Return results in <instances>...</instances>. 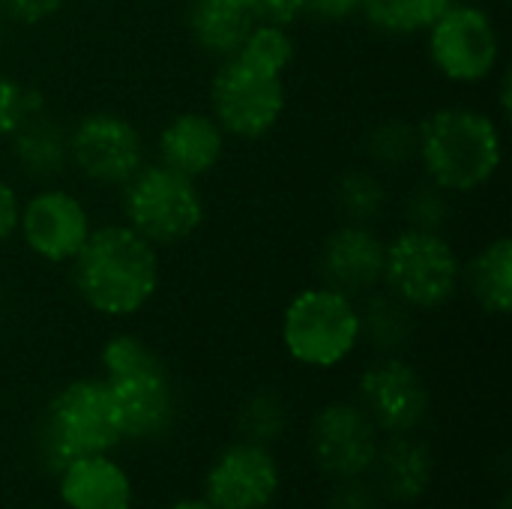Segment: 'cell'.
I'll list each match as a JSON object with an SVG mask.
<instances>
[{
  "label": "cell",
  "instance_id": "cell-1",
  "mask_svg": "<svg viewBox=\"0 0 512 509\" xmlns=\"http://www.w3.org/2000/svg\"><path fill=\"white\" fill-rule=\"evenodd\" d=\"M297 57L288 27L255 24L237 54L219 60L210 81V114L225 135L255 141L285 114V72Z\"/></svg>",
  "mask_w": 512,
  "mask_h": 509
},
{
  "label": "cell",
  "instance_id": "cell-2",
  "mask_svg": "<svg viewBox=\"0 0 512 509\" xmlns=\"http://www.w3.org/2000/svg\"><path fill=\"white\" fill-rule=\"evenodd\" d=\"M69 267L84 306L105 318L138 315L159 291V249L126 222L93 228Z\"/></svg>",
  "mask_w": 512,
  "mask_h": 509
},
{
  "label": "cell",
  "instance_id": "cell-3",
  "mask_svg": "<svg viewBox=\"0 0 512 509\" xmlns=\"http://www.w3.org/2000/svg\"><path fill=\"white\" fill-rule=\"evenodd\" d=\"M417 162L447 195H468L495 180L504 162L498 120L486 111L450 105L417 123Z\"/></svg>",
  "mask_w": 512,
  "mask_h": 509
},
{
  "label": "cell",
  "instance_id": "cell-4",
  "mask_svg": "<svg viewBox=\"0 0 512 509\" xmlns=\"http://www.w3.org/2000/svg\"><path fill=\"white\" fill-rule=\"evenodd\" d=\"M102 381L108 384L123 441H153L174 426L177 393L159 354L132 333H117L102 348Z\"/></svg>",
  "mask_w": 512,
  "mask_h": 509
},
{
  "label": "cell",
  "instance_id": "cell-5",
  "mask_svg": "<svg viewBox=\"0 0 512 509\" xmlns=\"http://www.w3.org/2000/svg\"><path fill=\"white\" fill-rule=\"evenodd\" d=\"M120 441V420L102 378L69 381L45 408L39 453L45 468L54 474L84 456H111Z\"/></svg>",
  "mask_w": 512,
  "mask_h": 509
},
{
  "label": "cell",
  "instance_id": "cell-6",
  "mask_svg": "<svg viewBox=\"0 0 512 509\" xmlns=\"http://www.w3.org/2000/svg\"><path fill=\"white\" fill-rule=\"evenodd\" d=\"M381 288L414 312L441 309L462 291V258L441 231L408 225L384 246Z\"/></svg>",
  "mask_w": 512,
  "mask_h": 509
},
{
  "label": "cell",
  "instance_id": "cell-7",
  "mask_svg": "<svg viewBox=\"0 0 512 509\" xmlns=\"http://www.w3.org/2000/svg\"><path fill=\"white\" fill-rule=\"evenodd\" d=\"M123 219L144 240L177 246L204 225V198L198 180L183 177L162 162H144L135 177L120 186Z\"/></svg>",
  "mask_w": 512,
  "mask_h": 509
},
{
  "label": "cell",
  "instance_id": "cell-8",
  "mask_svg": "<svg viewBox=\"0 0 512 509\" xmlns=\"http://www.w3.org/2000/svg\"><path fill=\"white\" fill-rule=\"evenodd\" d=\"M360 342L357 300L327 285L300 291L282 315V345L300 366L336 369Z\"/></svg>",
  "mask_w": 512,
  "mask_h": 509
},
{
  "label": "cell",
  "instance_id": "cell-9",
  "mask_svg": "<svg viewBox=\"0 0 512 509\" xmlns=\"http://www.w3.org/2000/svg\"><path fill=\"white\" fill-rule=\"evenodd\" d=\"M429 60L453 84L489 81L501 63V33L495 15L477 3H453L426 30Z\"/></svg>",
  "mask_w": 512,
  "mask_h": 509
},
{
  "label": "cell",
  "instance_id": "cell-10",
  "mask_svg": "<svg viewBox=\"0 0 512 509\" xmlns=\"http://www.w3.org/2000/svg\"><path fill=\"white\" fill-rule=\"evenodd\" d=\"M144 162V135L117 111L84 114L69 129V165L96 186L120 189Z\"/></svg>",
  "mask_w": 512,
  "mask_h": 509
},
{
  "label": "cell",
  "instance_id": "cell-11",
  "mask_svg": "<svg viewBox=\"0 0 512 509\" xmlns=\"http://www.w3.org/2000/svg\"><path fill=\"white\" fill-rule=\"evenodd\" d=\"M381 444L378 426L357 402H330L324 405L309 426V450L330 480L366 477L375 465Z\"/></svg>",
  "mask_w": 512,
  "mask_h": 509
},
{
  "label": "cell",
  "instance_id": "cell-12",
  "mask_svg": "<svg viewBox=\"0 0 512 509\" xmlns=\"http://www.w3.org/2000/svg\"><path fill=\"white\" fill-rule=\"evenodd\" d=\"M429 402L432 396L423 375L399 354L378 357L357 384V405L384 435L417 432L429 414Z\"/></svg>",
  "mask_w": 512,
  "mask_h": 509
},
{
  "label": "cell",
  "instance_id": "cell-13",
  "mask_svg": "<svg viewBox=\"0 0 512 509\" xmlns=\"http://www.w3.org/2000/svg\"><path fill=\"white\" fill-rule=\"evenodd\" d=\"M93 231L90 213L78 195L60 186H42L21 201L18 231L24 246L48 264H72Z\"/></svg>",
  "mask_w": 512,
  "mask_h": 509
},
{
  "label": "cell",
  "instance_id": "cell-14",
  "mask_svg": "<svg viewBox=\"0 0 512 509\" xmlns=\"http://www.w3.org/2000/svg\"><path fill=\"white\" fill-rule=\"evenodd\" d=\"M282 486L270 447L252 441L228 444L204 474V501L213 509H267Z\"/></svg>",
  "mask_w": 512,
  "mask_h": 509
},
{
  "label": "cell",
  "instance_id": "cell-15",
  "mask_svg": "<svg viewBox=\"0 0 512 509\" xmlns=\"http://www.w3.org/2000/svg\"><path fill=\"white\" fill-rule=\"evenodd\" d=\"M384 246L387 240H381L372 225L363 222L339 225L321 246V258H318L321 285L342 291L354 300L381 288Z\"/></svg>",
  "mask_w": 512,
  "mask_h": 509
},
{
  "label": "cell",
  "instance_id": "cell-16",
  "mask_svg": "<svg viewBox=\"0 0 512 509\" xmlns=\"http://www.w3.org/2000/svg\"><path fill=\"white\" fill-rule=\"evenodd\" d=\"M228 135L207 111H183L165 123L156 150L159 162L183 177L201 180L225 159Z\"/></svg>",
  "mask_w": 512,
  "mask_h": 509
},
{
  "label": "cell",
  "instance_id": "cell-17",
  "mask_svg": "<svg viewBox=\"0 0 512 509\" xmlns=\"http://www.w3.org/2000/svg\"><path fill=\"white\" fill-rule=\"evenodd\" d=\"M372 471L381 498L393 504H414L435 483V453L429 441L414 432L387 435V441L378 444Z\"/></svg>",
  "mask_w": 512,
  "mask_h": 509
},
{
  "label": "cell",
  "instance_id": "cell-18",
  "mask_svg": "<svg viewBox=\"0 0 512 509\" xmlns=\"http://www.w3.org/2000/svg\"><path fill=\"white\" fill-rule=\"evenodd\" d=\"M57 492L66 509H132V480L111 456H84L60 468Z\"/></svg>",
  "mask_w": 512,
  "mask_h": 509
},
{
  "label": "cell",
  "instance_id": "cell-19",
  "mask_svg": "<svg viewBox=\"0 0 512 509\" xmlns=\"http://www.w3.org/2000/svg\"><path fill=\"white\" fill-rule=\"evenodd\" d=\"M15 165L33 180H54L69 165V129H63L45 105L27 111L9 135Z\"/></svg>",
  "mask_w": 512,
  "mask_h": 509
},
{
  "label": "cell",
  "instance_id": "cell-20",
  "mask_svg": "<svg viewBox=\"0 0 512 509\" xmlns=\"http://www.w3.org/2000/svg\"><path fill=\"white\" fill-rule=\"evenodd\" d=\"M462 285L486 315L504 318L512 309L510 237H495L468 264H462Z\"/></svg>",
  "mask_w": 512,
  "mask_h": 509
},
{
  "label": "cell",
  "instance_id": "cell-21",
  "mask_svg": "<svg viewBox=\"0 0 512 509\" xmlns=\"http://www.w3.org/2000/svg\"><path fill=\"white\" fill-rule=\"evenodd\" d=\"M186 27L192 42L204 54L225 60L240 51L255 21L228 0H192L186 12Z\"/></svg>",
  "mask_w": 512,
  "mask_h": 509
},
{
  "label": "cell",
  "instance_id": "cell-22",
  "mask_svg": "<svg viewBox=\"0 0 512 509\" xmlns=\"http://www.w3.org/2000/svg\"><path fill=\"white\" fill-rule=\"evenodd\" d=\"M360 309V339H366L381 354H396L414 336V309L387 291H369Z\"/></svg>",
  "mask_w": 512,
  "mask_h": 509
},
{
  "label": "cell",
  "instance_id": "cell-23",
  "mask_svg": "<svg viewBox=\"0 0 512 509\" xmlns=\"http://www.w3.org/2000/svg\"><path fill=\"white\" fill-rule=\"evenodd\" d=\"M456 0H363V18L384 36L426 33Z\"/></svg>",
  "mask_w": 512,
  "mask_h": 509
},
{
  "label": "cell",
  "instance_id": "cell-24",
  "mask_svg": "<svg viewBox=\"0 0 512 509\" xmlns=\"http://www.w3.org/2000/svg\"><path fill=\"white\" fill-rule=\"evenodd\" d=\"M237 426H240L243 441L273 447L285 435V426H288L285 399L276 390H258V393L246 396V402L240 405Z\"/></svg>",
  "mask_w": 512,
  "mask_h": 509
},
{
  "label": "cell",
  "instance_id": "cell-25",
  "mask_svg": "<svg viewBox=\"0 0 512 509\" xmlns=\"http://www.w3.org/2000/svg\"><path fill=\"white\" fill-rule=\"evenodd\" d=\"M336 201L339 210L345 213V222H375L384 207H387V189L381 183V177L375 171L366 168H354L348 171L339 186H336Z\"/></svg>",
  "mask_w": 512,
  "mask_h": 509
},
{
  "label": "cell",
  "instance_id": "cell-26",
  "mask_svg": "<svg viewBox=\"0 0 512 509\" xmlns=\"http://www.w3.org/2000/svg\"><path fill=\"white\" fill-rule=\"evenodd\" d=\"M366 153L378 168H402L417 159V126L408 120H384L366 138Z\"/></svg>",
  "mask_w": 512,
  "mask_h": 509
},
{
  "label": "cell",
  "instance_id": "cell-27",
  "mask_svg": "<svg viewBox=\"0 0 512 509\" xmlns=\"http://www.w3.org/2000/svg\"><path fill=\"white\" fill-rule=\"evenodd\" d=\"M39 105H45L39 99V93L21 87L15 78L0 72V141H6L12 135V129L21 123V117Z\"/></svg>",
  "mask_w": 512,
  "mask_h": 509
},
{
  "label": "cell",
  "instance_id": "cell-28",
  "mask_svg": "<svg viewBox=\"0 0 512 509\" xmlns=\"http://www.w3.org/2000/svg\"><path fill=\"white\" fill-rule=\"evenodd\" d=\"M237 9H243L255 24H276V27H294L306 12L303 0H228Z\"/></svg>",
  "mask_w": 512,
  "mask_h": 509
},
{
  "label": "cell",
  "instance_id": "cell-29",
  "mask_svg": "<svg viewBox=\"0 0 512 509\" xmlns=\"http://www.w3.org/2000/svg\"><path fill=\"white\" fill-rule=\"evenodd\" d=\"M408 219H411V228L438 231V225H444V219H447V192H441L432 183H429V189L414 192L408 201Z\"/></svg>",
  "mask_w": 512,
  "mask_h": 509
},
{
  "label": "cell",
  "instance_id": "cell-30",
  "mask_svg": "<svg viewBox=\"0 0 512 509\" xmlns=\"http://www.w3.org/2000/svg\"><path fill=\"white\" fill-rule=\"evenodd\" d=\"M381 501L384 498L375 483H366V477H354V480H336L330 509H381Z\"/></svg>",
  "mask_w": 512,
  "mask_h": 509
},
{
  "label": "cell",
  "instance_id": "cell-31",
  "mask_svg": "<svg viewBox=\"0 0 512 509\" xmlns=\"http://www.w3.org/2000/svg\"><path fill=\"white\" fill-rule=\"evenodd\" d=\"M69 0H0V15L15 24H42L54 18Z\"/></svg>",
  "mask_w": 512,
  "mask_h": 509
},
{
  "label": "cell",
  "instance_id": "cell-32",
  "mask_svg": "<svg viewBox=\"0 0 512 509\" xmlns=\"http://www.w3.org/2000/svg\"><path fill=\"white\" fill-rule=\"evenodd\" d=\"M18 213H21V198L15 186L0 174V246L9 243V237L18 231Z\"/></svg>",
  "mask_w": 512,
  "mask_h": 509
},
{
  "label": "cell",
  "instance_id": "cell-33",
  "mask_svg": "<svg viewBox=\"0 0 512 509\" xmlns=\"http://www.w3.org/2000/svg\"><path fill=\"white\" fill-rule=\"evenodd\" d=\"M363 0H303V12L324 21H342L360 12Z\"/></svg>",
  "mask_w": 512,
  "mask_h": 509
},
{
  "label": "cell",
  "instance_id": "cell-34",
  "mask_svg": "<svg viewBox=\"0 0 512 509\" xmlns=\"http://www.w3.org/2000/svg\"><path fill=\"white\" fill-rule=\"evenodd\" d=\"M498 102H501V117L504 120H510V102H512V93H510V69L501 75V93H498Z\"/></svg>",
  "mask_w": 512,
  "mask_h": 509
},
{
  "label": "cell",
  "instance_id": "cell-35",
  "mask_svg": "<svg viewBox=\"0 0 512 509\" xmlns=\"http://www.w3.org/2000/svg\"><path fill=\"white\" fill-rule=\"evenodd\" d=\"M168 509H213L204 498H186V501H177V504H171Z\"/></svg>",
  "mask_w": 512,
  "mask_h": 509
},
{
  "label": "cell",
  "instance_id": "cell-36",
  "mask_svg": "<svg viewBox=\"0 0 512 509\" xmlns=\"http://www.w3.org/2000/svg\"><path fill=\"white\" fill-rule=\"evenodd\" d=\"M3 42H6V18L0 15V51H3Z\"/></svg>",
  "mask_w": 512,
  "mask_h": 509
},
{
  "label": "cell",
  "instance_id": "cell-37",
  "mask_svg": "<svg viewBox=\"0 0 512 509\" xmlns=\"http://www.w3.org/2000/svg\"><path fill=\"white\" fill-rule=\"evenodd\" d=\"M498 509H512L510 507V495H504V498H501V504H498Z\"/></svg>",
  "mask_w": 512,
  "mask_h": 509
},
{
  "label": "cell",
  "instance_id": "cell-38",
  "mask_svg": "<svg viewBox=\"0 0 512 509\" xmlns=\"http://www.w3.org/2000/svg\"><path fill=\"white\" fill-rule=\"evenodd\" d=\"M498 3H507V0H498Z\"/></svg>",
  "mask_w": 512,
  "mask_h": 509
}]
</instances>
